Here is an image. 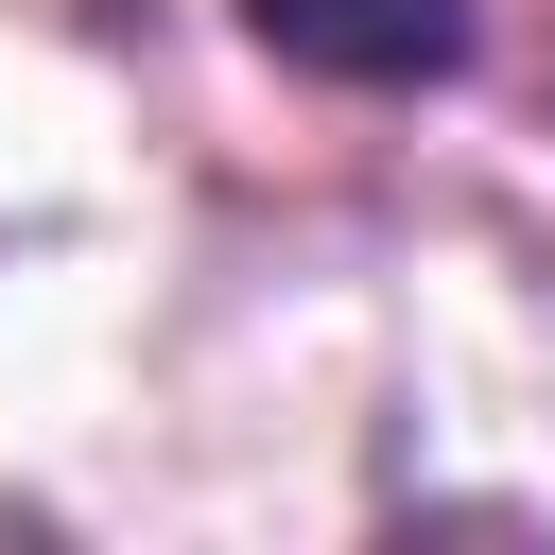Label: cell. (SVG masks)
<instances>
[{"label": "cell", "mask_w": 555, "mask_h": 555, "mask_svg": "<svg viewBox=\"0 0 555 555\" xmlns=\"http://www.w3.org/2000/svg\"><path fill=\"white\" fill-rule=\"evenodd\" d=\"M295 87H347V104H416V87H468L486 52V0H225Z\"/></svg>", "instance_id": "cell-1"}]
</instances>
